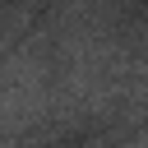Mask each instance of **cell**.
Instances as JSON below:
<instances>
[{"label": "cell", "instance_id": "cell-1", "mask_svg": "<svg viewBox=\"0 0 148 148\" xmlns=\"http://www.w3.org/2000/svg\"><path fill=\"white\" fill-rule=\"evenodd\" d=\"M51 60L42 51V42H23L18 51L5 56L0 65V134H14V130H28L46 102H51Z\"/></svg>", "mask_w": 148, "mask_h": 148}]
</instances>
